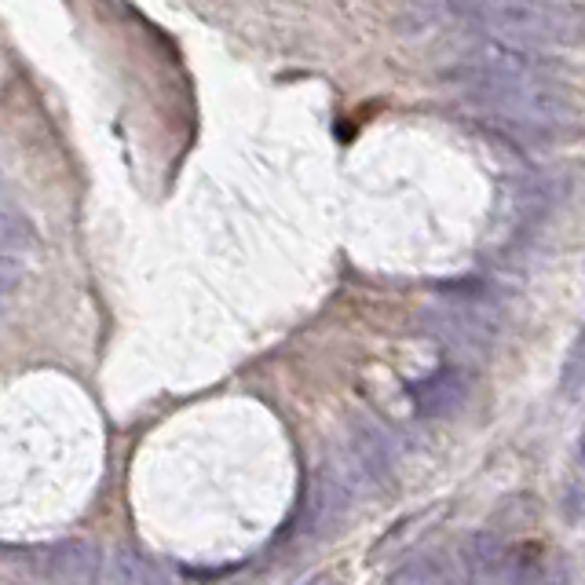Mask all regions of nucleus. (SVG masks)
Listing matches in <instances>:
<instances>
[{
	"instance_id": "obj_1",
	"label": "nucleus",
	"mask_w": 585,
	"mask_h": 585,
	"mask_svg": "<svg viewBox=\"0 0 585 585\" xmlns=\"http://www.w3.org/2000/svg\"><path fill=\"white\" fill-rule=\"evenodd\" d=\"M450 19H461L505 44H582L585 15L571 4L538 0H483L450 4Z\"/></svg>"
},
{
	"instance_id": "obj_8",
	"label": "nucleus",
	"mask_w": 585,
	"mask_h": 585,
	"mask_svg": "<svg viewBox=\"0 0 585 585\" xmlns=\"http://www.w3.org/2000/svg\"><path fill=\"white\" fill-rule=\"evenodd\" d=\"M461 567L472 585H505V545L494 531H472L461 542Z\"/></svg>"
},
{
	"instance_id": "obj_18",
	"label": "nucleus",
	"mask_w": 585,
	"mask_h": 585,
	"mask_svg": "<svg viewBox=\"0 0 585 585\" xmlns=\"http://www.w3.org/2000/svg\"><path fill=\"white\" fill-rule=\"evenodd\" d=\"M19 282H22V264L15 256H0V304L11 293H19Z\"/></svg>"
},
{
	"instance_id": "obj_4",
	"label": "nucleus",
	"mask_w": 585,
	"mask_h": 585,
	"mask_svg": "<svg viewBox=\"0 0 585 585\" xmlns=\"http://www.w3.org/2000/svg\"><path fill=\"white\" fill-rule=\"evenodd\" d=\"M330 468L348 483L351 494L392 487L395 479L392 439L384 436L373 421H351L344 450H337V458L330 461Z\"/></svg>"
},
{
	"instance_id": "obj_20",
	"label": "nucleus",
	"mask_w": 585,
	"mask_h": 585,
	"mask_svg": "<svg viewBox=\"0 0 585 585\" xmlns=\"http://www.w3.org/2000/svg\"><path fill=\"white\" fill-rule=\"evenodd\" d=\"M578 458L585 461V428H582V439H578Z\"/></svg>"
},
{
	"instance_id": "obj_15",
	"label": "nucleus",
	"mask_w": 585,
	"mask_h": 585,
	"mask_svg": "<svg viewBox=\"0 0 585 585\" xmlns=\"http://www.w3.org/2000/svg\"><path fill=\"white\" fill-rule=\"evenodd\" d=\"M560 388H564V395H578L585 388V330L578 333L575 348H571V355H567Z\"/></svg>"
},
{
	"instance_id": "obj_14",
	"label": "nucleus",
	"mask_w": 585,
	"mask_h": 585,
	"mask_svg": "<svg viewBox=\"0 0 585 585\" xmlns=\"http://www.w3.org/2000/svg\"><path fill=\"white\" fill-rule=\"evenodd\" d=\"M139 560L128 553L125 545H117L103 556V567H99V585H136Z\"/></svg>"
},
{
	"instance_id": "obj_3",
	"label": "nucleus",
	"mask_w": 585,
	"mask_h": 585,
	"mask_svg": "<svg viewBox=\"0 0 585 585\" xmlns=\"http://www.w3.org/2000/svg\"><path fill=\"white\" fill-rule=\"evenodd\" d=\"M553 74L556 70L545 55L523 52L516 44L483 37V41L468 44L465 52L443 70V81L458 85L461 92H476V88H487V85H509V81H523V77H553Z\"/></svg>"
},
{
	"instance_id": "obj_11",
	"label": "nucleus",
	"mask_w": 585,
	"mask_h": 585,
	"mask_svg": "<svg viewBox=\"0 0 585 585\" xmlns=\"http://www.w3.org/2000/svg\"><path fill=\"white\" fill-rule=\"evenodd\" d=\"M388 585H454V571H450L447 556L417 553L395 567L388 575Z\"/></svg>"
},
{
	"instance_id": "obj_7",
	"label": "nucleus",
	"mask_w": 585,
	"mask_h": 585,
	"mask_svg": "<svg viewBox=\"0 0 585 585\" xmlns=\"http://www.w3.org/2000/svg\"><path fill=\"white\" fill-rule=\"evenodd\" d=\"M465 395H468V373L461 366H443V370L428 373V377L410 384V399L428 417L454 414L465 403Z\"/></svg>"
},
{
	"instance_id": "obj_12",
	"label": "nucleus",
	"mask_w": 585,
	"mask_h": 585,
	"mask_svg": "<svg viewBox=\"0 0 585 585\" xmlns=\"http://www.w3.org/2000/svg\"><path fill=\"white\" fill-rule=\"evenodd\" d=\"M33 224L30 216L19 213V209H4L0 205V256H11V253H26L33 245Z\"/></svg>"
},
{
	"instance_id": "obj_13",
	"label": "nucleus",
	"mask_w": 585,
	"mask_h": 585,
	"mask_svg": "<svg viewBox=\"0 0 585 585\" xmlns=\"http://www.w3.org/2000/svg\"><path fill=\"white\" fill-rule=\"evenodd\" d=\"M450 19V8H439V4H410L395 15V30L403 37H421V33L439 30V22Z\"/></svg>"
},
{
	"instance_id": "obj_16",
	"label": "nucleus",
	"mask_w": 585,
	"mask_h": 585,
	"mask_svg": "<svg viewBox=\"0 0 585 585\" xmlns=\"http://www.w3.org/2000/svg\"><path fill=\"white\" fill-rule=\"evenodd\" d=\"M139 585H180V575L165 560H139Z\"/></svg>"
},
{
	"instance_id": "obj_9",
	"label": "nucleus",
	"mask_w": 585,
	"mask_h": 585,
	"mask_svg": "<svg viewBox=\"0 0 585 585\" xmlns=\"http://www.w3.org/2000/svg\"><path fill=\"white\" fill-rule=\"evenodd\" d=\"M567 194H571V180H567L564 172H534V176L523 180L516 205H520V213L527 220H545L553 209L564 205Z\"/></svg>"
},
{
	"instance_id": "obj_17",
	"label": "nucleus",
	"mask_w": 585,
	"mask_h": 585,
	"mask_svg": "<svg viewBox=\"0 0 585 585\" xmlns=\"http://www.w3.org/2000/svg\"><path fill=\"white\" fill-rule=\"evenodd\" d=\"M523 585H567V564L564 560H542Z\"/></svg>"
},
{
	"instance_id": "obj_2",
	"label": "nucleus",
	"mask_w": 585,
	"mask_h": 585,
	"mask_svg": "<svg viewBox=\"0 0 585 585\" xmlns=\"http://www.w3.org/2000/svg\"><path fill=\"white\" fill-rule=\"evenodd\" d=\"M468 103L487 110L490 121H520V125L549 128L575 121V96L560 77H523L509 85H487L465 92Z\"/></svg>"
},
{
	"instance_id": "obj_5",
	"label": "nucleus",
	"mask_w": 585,
	"mask_h": 585,
	"mask_svg": "<svg viewBox=\"0 0 585 585\" xmlns=\"http://www.w3.org/2000/svg\"><path fill=\"white\" fill-rule=\"evenodd\" d=\"M351 501H355V494L348 490V483L330 465H322L308 483V494H304V505H300L297 516V531L304 538H322V534L337 531L348 516Z\"/></svg>"
},
{
	"instance_id": "obj_6",
	"label": "nucleus",
	"mask_w": 585,
	"mask_h": 585,
	"mask_svg": "<svg viewBox=\"0 0 585 585\" xmlns=\"http://www.w3.org/2000/svg\"><path fill=\"white\" fill-rule=\"evenodd\" d=\"M425 326L436 333L439 341L454 351H465V355H483L498 333V322L494 315L483 308H468V304H447V308H432L425 311Z\"/></svg>"
},
{
	"instance_id": "obj_10",
	"label": "nucleus",
	"mask_w": 585,
	"mask_h": 585,
	"mask_svg": "<svg viewBox=\"0 0 585 585\" xmlns=\"http://www.w3.org/2000/svg\"><path fill=\"white\" fill-rule=\"evenodd\" d=\"M99 556L88 542H66L48 556V575L59 585H88L96 578Z\"/></svg>"
},
{
	"instance_id": "obj_19",
	"label": "nucleus",
	"mask_w": 585,
	"mask_h": 585,
	"mask_svg": "<svg viewBox=\"0 0 585 585\" xmlns=\"http://www.w3.org/2000/svg\"><path fill=\"white\" fill-rule=\"evenodd\" d=\"M341 582V571H319L315 578H308V582H300V585H337Z\"/></svg>"
}]
</instances>
